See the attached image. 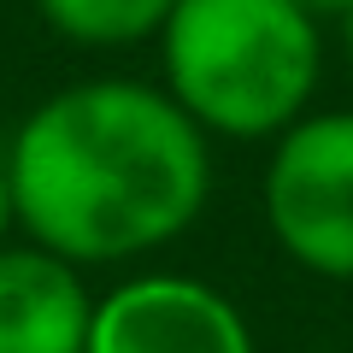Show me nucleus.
Masks as SVG:
<instances>
[{
    "instance_id": "obj_8",
    "label": "nucleus",
    "mask_w": 353,
    "mask_h": 353,
    "mask_svg": "<svg viewBox=\"0 0 353 353\" xmlns=\"http://www.w3.org/2000/svg\"><path fill=\"white\" fill-rule=\"evenodd\" d=\"M306 6H312L318 18H347L353 12V0H306Z\"/></svg>"
},
{
    "instance_id": "obj_3",
    "label": "nucleus",
    "mask_w": 353,
    "mask_h": 353,
    "mask_svg": "<svg viewBox=\"0 0 353 353\" xmlns=\"http://www.w3.org/2000/svg\"><path fill=\"white\" fill-rule=\"evenodd\" d=\"M265 224L301 271L353 283V112H306L271 141Z\"/></svg>"
},
{
    "instance_id": "obj_1",
    "label": "nucleus",
    "mask_w": 353,
    "mask_h": 353,
    "mask_svg": "<svg viewBox=\"0 0 353 353\" xmlns=\"http://www.w3.org/2000/svg\"><path fill=\"white\" fill-rule=\"evenodd\" d=\"M30 241L71 265H124L189 236L212 194V136L159 83H71L6 148Z\"/></svg>"
},
{
    "instance_id": "obj_6",
    "label": "nucleus",
    "mask_w": 353,
    "mask_h": 353,
    "mask_svg": "<svg viewBox=\"0 0 353 353\" xmlns=\"http://www.w3.org/2000/svg\"><path fill=\"white\" fill-rule=\"evenodd\" d=\"M176 0H36V12L48 18L53 36L71 48H136V41H159L165 18Z\"/></svg>"
},
{
    "instance_id": "obj_5",
    "label": "nucleus",
    "mask_w": 353,
    "mask_h": 353,
    "mask_svg": "<svg viewBox=\"0 0 353 353\" xmlns=\"http://www.w3.org/2000/svg\"><path fill=\"white\" fill-rule=\"evenodd\" d=\"M94 294L83 265L41 241L0 248V353H88Z\"/></svg>"
},
{
    "instance_id": "obj_9",
    "label": "nucleus",
    "mask_w": 353,
    "mask_h": 353,
    "mask_svg": "<svg viewBox=\"0 0 353 353\" xmlns=\"http://www.w3.org/2000/svg\"><path fill=\"white\" fill-rule=\"evenodd\" d=\"M341 48H347V65H353V12L341 18Z\"/></svg>"
},
{
    "instance_id": "obj_7",
    "label": "nucleus",
    "mask_w": 353,
    "mask_h": 353,
    "mask_svg": "<svg viewBox=\"0 0 353 353\" xmlns=\"http://www.w3.org/2000/svg\"><path fill=\"white\" fill-rule=\"evenodd\" d=\"M18 230V206H12V176H6V159H0V248L12 241Z\"/></svg>"
},
{
    "instance_id": "obj_4",
    "label": "nucleus",
    "mask_w": 353,
    "mask_h": 353,
    "mask_svg": "<svg viewBox=\"0 0 353 353\" xmlns=\"http://www.w3.org/2000/svg\"><path fill=\"white\" fill-rule=\"evenodd\" d=\"M88 353H259L224 289L183 271H148L94 301Z\"/></svg>"
},
{
    "instance_id": "obj_2",
    "label": "nucleus",
    "mask_w": 353,
    "mask_h": 353,
    "mask_svg": "<svg viewBox=\"0 0 353 353\" xmlns=\"http://www.w3.org/2000/svg\"><path fill=\"white\" fill-rule=\"evenodd\" d=\"M159 71L212 141H277L312 112L324 36L306 0H176L159 30Z\"/></svg>"
}]
</instances>
